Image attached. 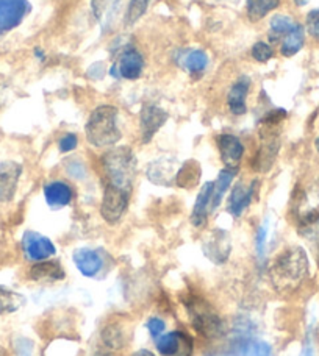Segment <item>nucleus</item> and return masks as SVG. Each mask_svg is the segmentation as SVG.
I'll return each mask as SVG.
<instances>
[{"mask_svg": "<svg viewBox=\"0 0 319 356\" xmlns=\"http://www.w3.org/2000/svg\"><path fill=\"white\" fill-rule=\"evenodd\" d=\"M309 258L302 247L291 246L275 256L269 266V278L281 292L297 287L309 275Z\"/></svg>", "mask_w": 319, "mask_h": 356, "instance_id": "nucleus-1", "label": "nucleus"}, {"mask_svg": "<svg viewBox=\"0 0 319 356\" xmlns=\"http://www.w3.org/2000/svg\"><path fill=\"white\" fill-rule=\"evenodd\" d=\"M116 106L100 105L91 112L85 125L86 141L96 149H108L121 141L122 133L117 125Z\"/></svg>", "mask_w": 319, "mask_h": 356, "instance_id": "nucleus-2", "label": "nucleus"}, {"mask_svg": "<svg viewBox=\"0 0 319 356\" xmlns=\"http://www.w3.org/2000/svg\"><path fill=\"white\" fill-rule=\"evenodd\" d=\"M136 155L130 147L110 149L102 156L106 185L131 191L136 178Z\"/></svg>", "mask_w": 319, "mask_h": 356, "instance_id": "nucleus-3", "label": "nucleus"}, {"mask_svg": "<svg viewBox=\"0 0 319 356\" xmlns=\"http://www.w3.org/2000/svg\"><path fill=\"white\" fill-rule=\"evenodd\" d=\"M186 310L194 331L202 336L204 339L216 341L222 339L227 334V323H225L224 319L216 314L215 311H211L200 300L194 298L193 302L188 303Z\"/></svg>", "mask_w": 319, "mask_h": 356, "instance_id": "nucleus-4", "label": "nucleus"}, {"mask_svg": "<svg viewBox=\"0 0 319 356\" xmlns=\"http://www.w3.org/2000/svg\"><path fill=\"white\" fill-rule=\"evenodd\" d=\"M74 266L81 277L102 280L111 271V255L102 247H79L72 252Z\"/></svg>", "mask_w": 319, "mask_h": 356, "instance_id": "nucleus-5", "label": "nucleus"}, {"mask_svg": "<svg viewBox=\"0 0 319 356\" xmlns=\"http://www.w3.org/2000/svg\"><path fill=\"white\" fill-rule=\"evenodd\" d=\"M131 191L121 189V187L105 185L102 203H100V216L110 225L117 223L124 217L129 208Z\"/></svg>", "mask_w": 319, "mask_h": 356, "instance_id": "nucleus-6", "label": "nucleus"}, {"mask_svg": "<svg viewBox=\"0 0 319 356\" xmlns=\"http://www.w3.org/2000/svg\"><path fill=\"white\" fill-rule=\"evenodd\" d=\"M21 248L24 258L30 262L52 260V256L56 255V247L52 239L33 230H27L22 235Z\"/></svg>", "mask_w": 319, "mask_h": 356, "instance_id": "nucleus-7", "label": "nucleus"}, {"mask_svg": "<svg viewBox=\"0 0 319 356\" xmlns=\"http://www.w3.org/2000/svg\"><path fill=\"white\" fill-rule=\"evenodd\" d=\"M205 258L215 266H222L229 261L231 253V241L225 230H213L202 242Z\"/></svg>", "mask_w": 319, "mask_h": 356, "instance_id": "nucleus-8", "label": "nucleus"}, {"mask_svg": "<svg viewBox=\"0 0 319 356\" xmlns=\"http://www.w3.org/2000/svg\"><path fill=\"white\" fill-rule=\"evenodd\" d=\"M144 71L142 55L133 47H127L119 56V60L110 69V74L115 78L135 80L140 78Z\"/></svg>", "mask_w": 319, "mask_h": 356, "instance_id": "nucleus-9", "label": "nucleus"}, {"mask_svg": "<svg viewBox=\"0 0 319 356\" xmlns=\"http://www.w3.org/2000/svg\"><path fill=\"white\" fill-rule=\"evenodd\" d=\"M169 119L167 112L156 105H144L140 115V130H141V142L149 144L158 130L166 124Z\"/></svg>", "mask_w": 319, "mask_h": 356, "instance_id": "nucleus-10", "label": "nucleus"}, {"mask_svg": "<svg viewBox=\"0 0 319 356\" xmlns=\"http://www.w3.org/2000/svg\"><path fill=\"white\" fill-rule=\"evenodd\" d=\"M129 327L121 319H110L108 322H105L102 330H100V341L111 352H117V350L125 348V346L129 344Z\"/></svg>", "mask_w": 319, "mask_h": 356, "instance_id": "nucleus-11", "label": "nucleus"}, {"mask_svg": "<svg viewBox=\"0 0 319 356\" xmlns=\"http://www.w3.org/2000/svg\"><path fill=\"white\" fill-rule=\"evenodd\" d=\"M28 278L33 283L41 285H54L66 278V271L60 261L46 260L40 262H33L28 269Z\"/></svg>", "mask_w": 319, "mask_h": 356, "instance_id": "nucleus-12", "label": "nucleus"}, {"mask_svg": "<svg viewBox=\"0 0 319 356\" xmlns=\"http://www.w3.org/2000/svg\"><path fill=\"white\" fill-rule=\"evenodd\" d=\"M22 166L16 161L0 162V203H8L15 198Z\"/></svg>", "mask_w": 319, "mask_h": 356, "instance_id": "nucleus-13", "label": "nucleus"}, {"mask_svg": "<svg viewBox=\"0 0 319 356\" xmlns=\"http://www.w3.org/2000/svg\"><path fill=\"white\" fill-rule=\"evenodd\" d=\"M218 149L221 155V161L225 167L238 169L244 156V144L235 135L224 133L218 136Z\"/></svg>", "mask_w": 319, "mask_h": 356, "instance_id": "nucleus-14", "label": "nucleus"}, {"mask_svg": "<svg viewBox=\"0 0 319 356\" xmlns=\"http://www.w3.org/2000/svg\"><path fill=\"white\" fill-rule=\"evenodd\" d=\"M28 11L27 0H0V31L16 28Z\"/></svg>", "mask_w": 319, "mask_h": 356, "instance_id": "nucleus-15", "label": "nucleus"}, {"mask_svg": "<svg viewBox=\"0 0 319 356\" xmlns=\"http://www.w3.org/2000/svg\"><path fill=\"white\" fill-rule=\"evenodd\" d=\"M256 185H259V180H252L247 186L243 181H238L234 186L227 202V212L231 217H241L243 212L249 208V205L254 198Z\"/></svg>", "mask_w": 319, "mask_h": 356, "instance_id": "nucleus-16", "label": "nucleus"}, {"mask_svg": "<svg viewBox=\"0 0 319 356\" xmlns=\"http://www.w3.org/2000/svg\"><path fill=\"white\" fill-rule=\"evenodd\" d=\"M44 200L52 210L66 208L67 205L72 203L74 189L72 186L63 180H52L42 187Z\"/></svg>", "mask_w": 319, "mask_h": 356, "instance_id": "nucleus-17", "label": "nucleus"}, {"mask_svg": "<svg viewBox=\"0 0 319 356\" xmlns=\"http://www.w3.org/2000/svg\"><path fill=\"white\" fill-rule=\"evenodd\" d=\"M190 346H194L193 339L180 330L163 333L158 339L155 341V348L156 352L160 353V356H177Z\"/></svg>", "mask_w": 319, "mask_h": 356, "instance_id": "nucleus-18", "label": "nucleus"}, {"mask_svg": "<svg viewBox=\"0 0 319 356\" xmlns=\"http://www.w3.org/2000/svg\"><path fill=\"white\" fill-rule=\"evenodd\" d=\"M213 186L215 183L208 181L205 183L196 197V202H194V208L191 212L190 221L194 228H202L208 222V216L211 214V197H213Z\"/></svg>", "mask_w": 319, "mask_h": 356, "instance_id": "nucleus-19", "label": "nucleus"}, {"mask_svg": "<svg viewBox=\"0 0 319 356\" xmlns=\"http://www.w3.org/2000/svg\"><path fill=\"white\" fill-rule=\"evenodd\" d=\"M250 90V80L247 77H240L235 85L231 86V90L227 96V103L230 112L235 116L246 115L247 106H246V97Z\"/></svg>", "mask_w": 319, "mask_h": 356, "instance_id": "nucleus-20", "label": "nucleus"}, {"mask_svg": "<svg viewBox=\"0 0 319 356\" xmlns=\"http://www.w3.org/2000/svg\"><path fill=\"white\" fill-rule=\"evenodd\" d=\"M175 173L177 172L174 171V162L166 158L152 161L146 169L147 178L152 181L154 185L158 186L172 185V181L175 180Z\"/></svg>", "mask_w": 319, "mask_h": 356, "instance_id": "nucleus-21", "label": "nucleus"}, {"mask_svg": "<svg viewBox=\"0 0 319 356\" xmlns=\"http://www.w3.org/2000/svg\"><path fill=\"white\" fill-rule=\"evenodd\" d=\"M177 62L188 72L197 75L202 74L208 66V55L200 49L186 50V52H181L180 56H177Z\"/></svg>", "mask_w": 319, "mask_h": 356, "instance_id": "nucleus-22", "label": "nucleus"}, {"mask_svg": "<svg viewBox=\"0 0 319 356\" xmlns=\"http://www.w3.org/2000/svg\"><path fill=\"white\" fill-rule=\"evenodd\" d=\"M236 172L238 169H229L225 167L222 169L221 172H219L216 181H213L215 186H213V197H211V212L219 208V205H221L222 198L225 196V192L229 191V187L234 183V180L236 177Z\"/></svg>", "mask_w": 319, "mask_h": 356, "instance_id": "nucleus-23", "label": "nucleus"}, {"mask_svg": "<svg viewBox=\"0 0 319 356\" xmlns=\"http://www.w3.org/2000/svg\"><path fill=\"white\" fill-rule=\"evenodd\" d=\"M200 180V164L194 160H188L175 173V185L185 189H191Z\"/></svg>", "mask_w": 319, "mask_h": 356, "instance_id": "nucleus-24", "label": "nucleus"}, {"mask_svg": "<svg viewBox=\"0 0 319 356\" xmlns=\"http://www.w3.org/2000/svg\"><path fill=\"white\" fill-rule=\"evenodd\" d=\"M25 298L19 292L8 289V287L0 286V316L11 314L24 306Z\"/></svg>", "mask_w": 319, "mask_h": 356, "instance_id": "nucleus-25", "label": "nucleus"}, {"mask_svg": "<svg viewBox=\"0 0 319 356\" xmlns=\"http://www.w3.org/2000/svg\"><path fill=\"white\" fill-rule=\"evenodd\" d=\"M305 36H304V28L302 25H296L290 33L285 36L284 42H281V55L285 56H293L296 55L300 49L304 46Z\"/></svg>", "mask_w": 319, "mask_h": 356, "instance_id": "nucleus-26", "label": "nucleus"}, {"mask_svg": "<svg viewBox=\"0 0 319 356\" xmlns=\"http://www.w3.org/2000/svg\"><path fill=\"white\" fill-rule=\"evenodd\" d=\"M279 5L280 0H247V15L252 21H260Z\"/></svg>", "mask_w": 319, "mask_h": 356, "instance_id": "nucleus-27", "label": "nucleus"}, {"mask_svg": "<svg viewBox=\"0 0 319 356\" xmlns=\"http://www.w3.org/2000/svg\"><path fill=\"white\" fill-rule=\"evenodd\" d=\"M296 22L293 21L291 17L284 16V15H277L272 17L271 21V31L274 35H288L290 31L296 27Z\"/></svg>", "mask_w": 319, "mask_h": 356, "instance_id": "nucleus-28", "label": "nucleus"}, {"mask_svg": "<svg viewBox=\"0 0 319 356\" xmlns=\"http://www.w3.org/2000/svg\"><path fill=\"white\" fill-rule=\"evenodd\" d=\"M150 0H130L129 10H127V17L125 21L127 24H135L138 19H141L144 12H146Z\"/></svg>", "mask_w": 319, "mask_h": 356, "instance_id": "nucleus-29", "label": "nucleus"}, {"mask_svg": "<svg viewBox=\"0 0 319 356\" xmlns=\"http://www.w3.org/2000/svg\"><path fill=\"white\" fill-rule=\"evenodd\" d=\"M65 171L69 177L74 180L86 178V166L83 164V161L80 160H67V162L65 164Z\"/></svg>", "mask_w": 319, "mask_h": 356, "instance_id": "nucleus-30", "label": "nucleus"}, {"mask_svg": "<svg viewBox=\"0 0 319 356\" xmlns=\"http://www.w3.org/2000/svg\"><path fill=\"white\" fill-rule=\"evenodd\" d=\"M146 328L149 331V334L152 336L154 339L156 341L166 331V322L163 321V319L158 317V316H152V317L147 319Z\"/></svg>", "mask_w": 319, "mask_h": 356, "instance_id": "nucleus-31", "label": "nucleus"}, {"mask_svg": "<svg viewBox=\"0 0 319 356\" xmlns=\"http://www.w3.org/2000/svg\"><path fill=\"white\" fill-rule=\"evenodd\" d=\"M252 56L255 61L266 62L274 56V50L271 46H268L266 42H256L252 47Z\"/></svg>", "mask_w": 319, "mask_h": 356, "instance_id": "nucleus-32", "label": "nucleus"}, {"mask_svg": "<svg viewBox=\"0 0 319 356\" xmlns=\"http://www.w3.org/2000/svg\"><path fill=\"white\" fill-rule=\"evenodd\" d=\"M266 237H268V222L263 223L261 227L256 230V236H255V252L260 260L265 258Z\"/></svg>", "mask_w": 319, "mask_h": 356, "instance_id": "nucleus-33", "label": "nucleus"}, {"mask_svg": "<svg viewBox=\"0 0 319 356\" xmlns=\"http://www.w3.org/2000/svg\"><path fill=\"white\" fill-rule=\"evenodd\" d=\"M77 146H79V137L75 133L63 135L58 141V150L61 153L72 152V150L77 149Z\"/></svg>", "mask_w": 319, "mask_h": 356, "instance_id": "nucleus-34", "label": "nucleus"}, {"mask_svg": "<svg viewBox=\"0 0 319 356\" xmlns=\"http://www.w3.org/2000/svg\"><path fill=\"white\" fill-rule=\"evenodd\" d=\"M244 356H272V348L266 342L250 344Z\"/></svg>", "mask_w": 319, "mask_h": 356, "instance_id": "nucleus-35", "label": "nucleus"}, {"mask_svg": "<svg viewBox=\"0 0 319 356\" xmlns=\"http://www.w3.org/2000/svg\"><path fill=\"white\" fill-rule=\"evenodd\" d=\"M306 28H309L311 36L319 37V10H313L306 16Z\"/></svg>", "mask_w": 319, "mask_h": 356, "instance_id": "nucleus-36", "label": "nucleus"}, {"mask_svg": "<svg viewBox=\"0 0 319 356\" xmlns=\"http://www.w3.org/2000/svg\"><path fill=\"white\" fill-rule=\"evenodd\" d=\"M16 347H17L19 355H22V356H30L31 350H33V342L28 341V339H25V337H21V339L17 341Z\"/></svg>", "mask_w": 319, "mask_h": 356, "instance_id": "nucleus-37", "label": "nucleus"}, {"mask_svg": "<svg viewBox=\"0 0 319 356\" xmlns=\"http://www.w3.org/2000/svg\"><path fill=\"white\" fill-rule=\"evenodd\" d=\"M130 356H156V355L154 352H150V350H147V348H140V350H136V352L131 353Z\"/></svg>", "mask_w": 319, "mask_h": 356, "instance_id": "nucleus-38", "label": "nucleus"}, {"mask_svg": "<svg viewBox=\"0 0 319 356\" xmlns=\"http://www.w3.org/2000/svg\"><path fill=\"white\" fill-rule=\"evenodd\" d=\"M193 348H194V346H190V347H186L183 352H181L180 355H177V356H193Z\"/></svg>", "mask_w": 319, "mask_h": 356, "instance_id": "nucleus-39", "label": "nucleus"}, {"mask_svg": "<svg viewBox=\"0 0 319 356\" xmlns=\"http://www.w3.org/2000/svg\"><path fill=\"white\" fill-rule=\"evenodd\" d=\"M92 356H115L111 352H96Z\"/></svg>", "mask_w": 319, "mask_h": 356, "instance_id": "nucleus-40", "label": "nucleus"}, {"mask_svg": "<svg viewBox=\"0 0 319 356\" xmlns=\"http://www.w3.org/2000/svg\"><path fill=\"white\" fill-rule=\"evenodd\" d=\"M294 2H296V5H300V6H302V5H305L306 2H309V0H294Z\"/></svg>", "mask_w": 319, "mask_h": 356, "instance_id": "nucleus-41", "label": "nucleus"}, {"mask_svg": "<svg viewBox=\"0 0 319 356\" xmlns=\"http://www.w3.org/2000/svg\"><path fill=\"white\" fill-rule=\"evenodd\" d=\"M315 146H316V150H318V153H319V137L315 141Z\"/></svg>", "mask_w": 319, "mask_h": 356, "instance_id": "nucleus-42", "label": "nucleus"}]
</instances>
